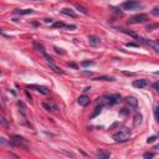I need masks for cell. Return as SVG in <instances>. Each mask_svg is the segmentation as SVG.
<instances>
[{
  "instance_id": "cell-31",
  "label": "cell",
  "mask_w": 159,
  "mask_h": 159,
  "mask_svg": "<svg viewBox=\"0 0 159 159\" xmlns=\"http://www.w3.org/2000/svg\"><path fill=\"white\" fill-rule=\"evenodd\" d=\"M139 44H133V42H129V44H127V47H138Z\"/></svg>"
},
{
  "instance_id": "cell-20",
  "label": "cell",
  "mask_w": 159,
  "mask_h": 159,
  "mask_svg": "<svg viewBox=\"0 0 159 159\" xmlns=\"http://www.w3.org/2000/svg\"><path fill=\"white\" fill-rule=\"evenodd\" d=\"M140 122H142V116H140L139 113H137L136 116H134V124L136 126H138Z\"/></svg>"
},
{
  "instance_id": "cell-4",
  "label": "cell",
  "mask_w": 159,
  "mask_h": 159,
  "mask_svg": "<svg viewBox=\"0 0 159 159\" xmlns=\"http://www.w3.org/2000/svg\"><path fill=\"white\" fill-rule=\"evenodd\" d=\"M122 8L124 10H129V11H134V10H139L143 9V4L137 0H128V1H124L122 4Z\"/></svg>"
},
{
  "instance_id": "cell-14",
  "label": "cell",
  "mask_w": 159,
  "mask_h": 159,
  "mask_svg": "<svg viewBox=\"0 0 159 159\" xmlns=\"http://www.w3.org/2000/svg\"><path fill=\"white\" fill-rule=\"evenodd\" d=\"M47 63H49V66L51 67V70L53 72H56V73H59V75H62L63 73V71L61 70V68L57 66V65H55V62H53V61H52V62H47Z\"/></svg>"
},
{
  "instance_id": "cell-26",
  "label": "cell",
  "mask_w": 159,
  "mask_h": 159,
  "mask_svg": "<svg viewBox=\"0 0 159 159\" xmlns=\"http://www.w3.org/2000/svg\"><path fill=\"white\" fill-rule=\"evenodd\" d=\"M155 139H157V136H152V137H149V138H148L147 143H153V142H155Z\"/></svg>"
},
{
  "instance_id": "cell-7",
  "label": "cell",
  "mask_w": 159,
  "mask_h": 159,
  "mask_svg": "<svg viewBox=\"0 0 159 159\" xmlns=\"http://www.w3.org/2000/svg\"><path fill=\"white\" fill-rule=\"evenodd\" d=\"M31 90H35V91H37L40 93H42V95H49L50 93V90L47 87H45V86H39V85H29L27 86Z\"/></svg>"
},
{
  "instance_id": "cell-1",
  "label": "cell",
  "mask_w": 159,
  "mask_h": 159,
  "mask_svg": "<svg viewBox=\"0 0 159 159\" xmlns=\"http://www.w3.org/2000/svg\"><path fill=\"white\" fill-rule=\"evenodd\" d=\"M112 138H113L114 142H117V143H124L131 138V132H129L127 128H123L122 131L114 133V134L112 136Z\"/></svg>"
},
{
  "instance_id": "cell-19",
  "label": "cell",
  "mask_w": 159,
  "mask_h": 159,
  "mask_svg": "<svg viewBox=\"0 0 159 159\" xmlns=\"http://www.w3.org/2000/svg\"><path fill=\"white\" fill-rule=\"evenodd\" d=\"M34 47H35V49H37V51H40L41 53L46 52V51H45V47H44L42 45H40V44H36V42H34Z\"/></svg>"
},
{
  "instance_id": "cell-24",
  "label": "cell",
  "mask_w": 159,
  "mask_h": 159,
  "mask_svg": "<svg viewBox=\"0 0 159 159\" xmlns=\"http://www.w3.org/2000/svg\"><path fill=\"white\" fill-rule=\"evenodd\" d=\"M42 55H44V57H45V59H46V61H47V62H52V57L51 56H50V55H47V53H46V52H44V53H42Z\"/></svg>"
},
{
  "instance_id": "cell-28",
  "label": "cell",
  "mask_w": 159,
  "mask_h": 159,
  "mask_svg": "<svg viewBox=\"0 0 159 159\" xmlns=\"http://www.w3.org/2000/svg\"><path fill=\"white\" fill-rule=\"evenodd\" d=\"M158 110H159L158 107H155V108H154V117H155V121H159V117H158Z\"/></svg>"
},
{
  "instance_id": "cell-27",
  "label": "cell",
  "mask_w": 159,
  "mask_h": 159,
  "mask_svg": "<svg viewBox=\"0 0 159 159\" xmlns=\"http://www.w3.org/2000/svg\"><path fill=\"white\" fill-rule=\"evenodd\" d=\"M152 14H153V15H155V16H158V15H159V8H158V6H155V8L153 9Z\"/></svg>"
},
{
  "instance_id": "cell-18",
  "label": "cell",
  "mask_w": 159,
  "mask_h": 159,
  "mask_svg": "<svg viewBox=\"0 0 159 159\" xmlns=\"http://www.w3.org/2000/svg\"><path fill=\"white\" fill-rule=\"evenodd\" d=\"M102 108H103V106H97L96 108H95V112H93V113L91 114V118H95V117H97V116H98L100 113H101V111H102Z\"/></svg>"
},
{
  "instance_id": "cell-17",
  "label": "cell",
  "mask_w": 159,
  "mask_h": 159,
  "mask_svg": "<svg viewBox=\"0 0 159 159\" xmlns=\"http://www.w3.org/2000/svg\"><path fill=\"white\" fill-rule=\"evenodd\" d=\"M95 80L96 81H113L114 77H112V76H100V77H96Z\"/></svg>"
},
{
  "instance_id": "cell-12",
  "label": "cell",
  "mask_w": 159,
  "mask_h": 159,
  "mask_svg": "<svg viewBox=\"0 0 159 159\" xmlns=\"http://www.w3.org/2000/svg\"><path fill=\"white\" fill-rule=\"evenodd\" d=\"M88 41H90V44H91L92 46H98L101 44V40L97 37V36H95V35L88 36Z\"/></svg>"
},
{
  "instance_id": "cell-40",
  "label": "cell",
  "mask_w": 159,
  "mask_h": 159,
  "mask_svg": "<svg viewBox=\"0 0 159 159\" xmlns=\"http://www.w3.org/2000/svg\"><path fill=\"white\" fill-rule=\"evenodd\" d=\"M30 1H40V0H30Z\"/></svg>"
},
{
  "instance_id": "cell-36",
  "label": "cell",
  "mask_w": 159,
  "mask_h": 159,
  "mask_svg": "<svg viewBox=\"0 0 159 159\" xmlns=\"http://www.w3.org/2000/svg\"><path fill=\"white\" fill-rule=\"evenodd\" d=\"M123 73L126 76H133V75H134V73H132V72H123Z\"/></svg>"
},
{
  "instance_id": "cell-39",
  "label": "cell",
  "mask_w": 159,
  "mask_h": 159,
  "mask_svg": "<svg viewBox=\"0 0 159 159\" xmlns=\"http://www.w3.org/2000/svg\"><path fill=\"white\" fill-rule=\"evenodd\" d=\"M90 90H91V87H86V88L84 90V91H85V92H88V91H90Z\"/></svg>"
},
{
  "instance_id": "cell-34",
  "label": "cell",
  "mask_w": 159,
  "mask_h": 159,
  "mask_svg": "<svg viewBox=\"0 0 159 159\" xmlns=\"http://www.w3.org/2000/svg\"><path fill=\"white\" fill-rule=\"evenodd\" d=\"M55 51H56V52H57V53H65V52H63V51H61V50H60V49H59V47H55Z\"/></svg>"
},
{
  "instance_id": "cell-10",
  "label": "cell",
  "mask_w": 159,
  "mask_h": 159,
  "mask_svg": "<svg viewBox=\"0 0 159 159\" xmlns=\"http://www.w3.org/2000/svg\"><path fill=\"white\" fill-rule=\"evenodd\" d=\"M77 102H78L80 106L86 107L87 104H90V97H87L86 95H84V96H80V97H78V100H77Z\"/></svg>"
},
{
  "instance_id": "cell-9",
  "label": "cell",
  "mask_w": 159,
  "mask_h": 159,
  "mask_svg": "<svg viewBox=\"0 0 159 159\" xmlns=\"http://www.w3.org/2000/svg\"><path fill=\"white\" fill-rule=\"evenodd\" d=\"M133 87H136V88H146L148 85H149V82H148V80H136V81H133Z\"/></svg>"
},
{
  "instance_id": "cell-13",
  "label": "cell",
  "mask_w": 159,
  "mask_h": 159,
  "mask_svg": "<svg viewBox=\"0 0 159 159\" xmlns=\"http://www.w3.org/2000/svg\"><path fill=\"white\" fill-rule=\"evenodd\" d=\"M14 14H16V15H29V14H34V10L31 9H24V10H14Z\"/></svg>"
},
{
  "instance_id": "cell-16",
  "label": "cell",
  "mask_w": 159,
  "mask_h": 159,
  "mask_svg": "<svg viewBox=\"0 0 159 159\" xmlns=\"http://www.w3.org/2000/svg\"><path fill=\"white\" fill-rule=\"evenodd\" d=\"M96 155L98 158H101V159H106V158L111 157V153H110V152H106V150H100V152H97Z\"/></svg>"
},
{
  "instance_id": "cell-2",
  "label": "cell",
  "mask_w": 159,
  "mask_h": 159,
  "mask_svg": "<svg viewBox=\"0 0 159 159\" xmlns=\"http://www.w3.org/2000/svg\"><path fill=\"white\" fill-rule=\"evenodd\" d=\"M121 101V96L119 95H111L107 97H102L100 100V104L101 106H114L116 103H118Z\"/></svg>"
},
{
  "instance_id": "cell-11",
  "label": "cell",
  "mask_w": 159,
  "mask_h": 159,
  "mask_svg": "<svg viewBox=\"0 0 159 159\" xmlns=\"http://www.w3.org/2000/svg\"><path fill=\"white\" fill-rule=\"evenodd\" d=\"M127 103L129 104V107H132L133 110H136L138 107V100L136 97H127Z\"/></svg>"
},
{
  "instance_id": "cell-21",
  "label": "cell",
  "mask_w": 159,
  "mask_h": 159,
  "mask_svg": "<svg viewBox=\"0 0 159 159\" xmlns=\"http://www.w3.org/2000/svg\"><path fill=\"white\" fill-rule=\"evenodd\" d=\"M76 8H77L80 11H81L82 14H85V15H87V10H86V8H84L82 5H80V4H76Z\"/></svg>"
},
{
  "instance_id": "cell-29",
  "label": "cell",
  "mask_w": 159,
  "mask_h": 159,
  "mask_svg": "<svg viewBox=\"0 0 159 159\" xmlns=\"http://www.w3.org/2000/svg\"><path fill=\"white\" fill-rule=\"evenodd\" d=\"M128 110H127V108H122V111L121 112H119V114H122V116H126V114H127L128 113Z\"/></svg>"
},
{
  "instance_id": "cell-25",
  "label": "cell",
  "mask_w": 159,
  "mask_h": 159,
  "mask_svg": "<svg viewBox=\"0 0 159 159\" xmlns=\"http://www.w3.org/2000/svg\"><path fill=\"white\" fill-rule=\"evenodd\" d=\"M81 65L84 67H86V66H90V65H95V62H93V61H84Z\"/></svg>"
},
{
  "instance_id": "cell-23",
  "label": "cell",
  "mask_w": 159,
  "mask_h": 159,
  "mask_svg": "<svg viewBox=\"0 0 159 159\" xmlns=\"http://www.w3.org/2000/svg\"><path fill=\"white\" fill-rule=\"evenodd\" d=\"M121 30H122V31H123V32H124V34H127V35H131V36H132V37H136V36H137V35L134 34V32H132V31H128V30H127V29H121Z\"/></svg>"
},
{
  "instance_id": "cell-37",
  "label": "cell",
  "mask_w": 159,
  "mask_h": 159,
  "mask_svg": "<svg viewBox=\"0 0 159 159\" xmlns=\"http://www.w3.org/2000/svg\"><path fill=\"white\" fill-rule=\"evenodd\" d=\"M153 87H154L155 91H158V84H154V85H153Z\"/></svg>"
},
{
  "instance_id": "cell-15",
  "label": "cell",
  "mask_w": 159,
  "mask_h": 159,
  "mask_svg": "<svg viewBox=\"0 0 159 159\" xmlns=\"http://www.w3.org/2000/svg\"><path fill=\"white\" fill-rule=\"evenodd\" d=\"M61 14H63V15H67V16H71V17H75L77 16L76 15V13L73 11V10H71V9H67V8H65V9H62L61 10Z\"/></svg>"
},
{
  "instance_id": "cell-22",
  "label": "cell",
  "mask_w": 159,
  "mask_h": 159,
  "mask_svg": "<svg viewBox=\"0 0 159 159\" xmlns=\"http://www.w3.org/2000/svg\"><path fill=\"white\" fill-rule=\"evenodd\" d=\"M66 24L60 23V21H56V23H52V27H65Z\"/></svg>"
},
{
  "instance_id": "cell-33",
  "label": "cell",
  "mask_w": 159,
  "mask_h": 159,
  "mask_svg": "<svg viewBox=\"0 0 159 159\" xmlns=\"http://www.w3.org/2000/svg\"><path fill=\"white\" fill-rule=\"evenodd\" d=\"M45 23H47V24H52V23H53V20H52V19H45Z\"/></svg>"
},
{
  "instance_id": "cell-5",
  "label": "cell",
  "mask_w": 159,
  "mask_h": 159,
  "mask_svg": "<svg viewBox=\"0 0 159 159\" xmlns=\"http://www.w3.org/2000/svg\"><path fill=\"white\" fill-rule=\"evenodd\" d=\"M11 144L13 146H19V147H24V148H27L29 147V143L27 140L23 138L20 136H14L13 137V140H11Z\"/></svg>"
},
{
  "instance_id": "cell-6",
  "label": "cell",
  "mask_w": 159,
  "mask_h": 159,
  "mask_svg": "<svg viewBox=\"0 0 159 159\" xmlns=\"http://www.w3.org/2000/svg\"><path fill=\"white\" fill-rule=\"evenodd\" d=\"M148 20V16L146 14H138V15H134L129 19V24H143Z\"/></svg>"
},
{
  "instance_id": "cell-30",
  "label": "cell",
  "mask_w": 159,
  "mask_h": 159,
  "mask_svg": "<svg viewBox=\"0 0 159 159\" xmlns=\"http://www.w3.org/2000/svg\"><path fill=\"white\" fill-rule=\"evenodd\" d=\"M76 27H77L76 25H66V26H65V29H68V30H75Z\"/></svg>"
},
{
  "instance_id": "cell-8",
  "label": "cell",
  "mask_w": 159,
  "mask_h": 159,
  "mask_svg": "<svg viewBox=\"0 0 159 159\" xmlns=\"http://www.w3.org/2000/svg\"><path fill=\"white\" fill-rule=\"evenodd\" d=\"M42 107H44L46 111H53V112L60 111V107L57 106L55 102H52V101H50V102H44L42 103Z\"/></svg>"
},
{
  "instance_id": "cell-3",
  "label": "cell",
  "mask_w": 159,
  "mask_h": 159,
  "mask_svg": "<svg viewBox=\"0 0 159 159\" xmlns=\"http://www.w3.org/2000/svg\"><path fill=\"white\" fill-rule=\"evenodd\" d=\"M134 39H136L138 42H140V44H143V45L148 46V47L153 49L155 52L159 51V45H158V41H157V40H147V39H144V37H140V36H138V35H137Z\"/></svg>"
},
{
  "instance_id": "cell-35",
  "label": "cell",
  "mask_w": 159,
  "mask_h": 159,
  "mask_svg": "<svg viewBox=\"0 0 159 159\" xmlns=\"http://www.w3.org/2000/svg\"><path fill=\"white\" fill-rule=\"evenodd\" d=\"M157 27V25H150V26H148V30H152V29H155Z\"/></svg>"
},
{
  "instance_id": "cell-32",
  "label": "cell",
  "mask_w": 159,
  "mask_h": 159,
  "mask_svg": "<svg viewBox=\"0 0 159 159\" xmlns=\"http://www.w3.org/2000/svg\"><path fill=\"white\" fill-rule=\"evenodd\" d=\"M143 157L144 158H153L154 157V153H144Z\"/></svg>"
},
{
  "instance_id": "cell-38",
  "label": "cell",
  "mask_w": 159,
  "mask_h": 159,
  "mask_svg": "<svg viewBox=\"0 0 159 159\" xmlns=\"http://www.w3.org/2000/svg\"><path fill=\"white\" fill-rule=\"evenodd\" d=\"M70 66L73 67V68H77V65H75V63H70Z\"/></svg>"
}]
</instances>
